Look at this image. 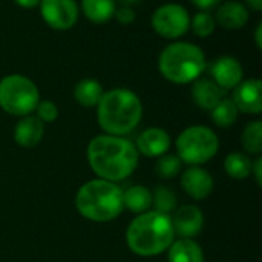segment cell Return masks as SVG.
<instances>
[{
    "instance_id": "obj_9",
    "label": "cell",
    "mask_w": 262,
    "mask_h": 262,
    "mask_svg": "<svg viewBox=\"0 0 262 262\" xmlns=\"http://www.w3.org/2000/svg\"><path fill=\"white\" fill-rule=\"evenodd\" d=\"M38 6L45 23L55 31L74 28L80 17V8L75 0H40Z\"/></svg>"
},
{
    "instance_id": "obj_16",
    "label": "cell",
    "mask_w": 262,
    "mask_h": 262,
    "mask_svg": "<svg viewBox=\"0 0 262 262\" xmlns=\"http://www.w3.org/2000/svg\"><path fill=\"white\" fill-rule=\"evenodd\" d=\"M226 91H223L212 78H198L192 84V98L195 104L204 111H212L223 98Z\"/></svg>"
},
{
    "instance_id": "obj_14",
    "label": "cell",
    "mask_w": 262,
    "mask_h": 262,
    "mask_svg": "<svg viewBox=\"0 0 262 262\" xmlns=\"http://www.w3.org/2000/svg\"><path fill=\"white\" fill-rule=\"evenodd\" d=\"M181 186L184 192L193 200H204L213 190V180L207 170L193 166L183 173Z\"/></svg>"
},
{
    "instance_id": "obj_7",
    "label": "cell",
    "mask_w": 262,
    "mask_h": 262,
    "mask_svg": "<svg viewBox=\"0 0 262 262\" xmlns=\"http://www.w3.org/2000/svg\"><path fill=\"white\" fill-rule=\"evenodd\" d=\"M220 149L216 134L207 126H190L177 140V152L181 163L203 164L213 158Z\"/></svg>"
},
{
    "instance_id": "obj_35",
    "label": "cell",
    "mask_w": 262,
    "mask_h": 262,
    "mask_svg": "<svg viewBox=\"0 0 262 262\" xmlns=\"http://www.w3.org/2000/svg\"><path fill=\"white\" fill-rule=\"evenodd\" d=\"M140 0H115V3H118L120 6H132L135 3H138Z\"/></svg>"
},
{
    "instance_id": "obj_2",
    "label": "cell",
    "mask_w": 262,
    "mask_h": 262,
    "mask_svg": "<svg viewBox=\"0 0 262 262\" xmlns=\"http://www.w3.org/2000/svg\"><path fill=\"white\" fill-rule=\"evenodd\" d=\"M97 107V120L107 135L123 137L132 132L141 121L143 103L140 97L126 88L103 92Z\"/></svg>"
},
{
    "instance_id": "obj_21",
    "label": "cell",
    "mask_w": 262,
    "mask_h": 262,
    "mask_svg": "<svg viewBox=\"0 0 262 262\" xmlns=\"http://www.w3.org/2000/svg\"><path fill=\"white\" fill-rule=\"evenodd\" d=\"M123 204L134 213H144L152 206V193L144 186H134L123 192Z\"/></svg>"
},
{
    "instance_id": "obj_17",
    "label": "cell",
    "mask_w": 262,
    "mask_h": 262,
    "mask_svg": "<svg viewBox=\"0 0 262 262\" xmlns=\"http://www.w3.org/2000/svg\"><path fill=\"white\" fill-rule=\"evenodd\" d=\"M45 135V123L35 115L21 117V120L14 127V140L21 147L37 146Z\"/></svg>"
},
{
    "instance_id": "obj_3",
    "label": "cell",
    "mask_w": 262,
    "mask_h": 262,
    "mask_svg": "<svg viewBox=\"0 0 262 262\" xmlns=\"http://www.w3.org/2000/svg\"><path fill=\"white\" fill-rule=\"evenodd\" d=\"M173 227L169 215L154 212L140 213L127 227L126 243L140 256H157L173 243Z\"/></svg>"
},
{
    "instance_id": "obj_20",
    "label": "cell",
    "mask_w": 262,
    "mask_h": 262,
    "mask_svg": "<svg viewBox=\"0 0 262 262\" xmlns=\"http://www.w3.org/2000/svg\"><path fill=\"white\" fill-rule=\"evenodd\" d=\"M169 250V262H204L203 249L192 239L173 241Z\"/></svg>"
},
{
    "instance_id": "obj_5",
    "label": "cell",
    "mask_w": 262,
    "mask_h": 262,
    "mask_svg": "<svg viewBox=\"0 0 262 262\" xmlns=\"http://www.w3.org/2000/svg\"><path fill=\"white\" fill-rule=\"evenodd\" d=\"M77 210L95 223L115 220L124 209L123 190L111 181L92 180L83 184L75 196Z\"/></svg>"
},
{
    "instance_id": "obj_8",
    "label": "cell",
    "mask_w": 262,
    "mask_h": 262,
    "mask_svg": "<svg viewBox=\"0 0 262 262\" xmlns=\"http://www.w3.org/2000/svg\"><path fill=\"white\" fill-rule=\"evenodd\" d=\"M150 25L160 37L175 41L189 32L190 14L180 3H164L154 11Z\"/></svg>"
},
{
    "instance_id": "obj_24",
    "label": "cell",
    "mask_w": 262,
    "mask_h": 262,
    "mask_svg": "<svg viewBox=\"0 0 262 262\" xmlns=\"http://www.w3.org/2000/svg\"><path fill=\"white\" fill-rule=\"evenodd\" d=\"M243 146L246 149V152L252 154V155H259L262 152V123L259 120L250 121L244 130H243V137H241Z\"/></svg>"
},
{
    "instance_id": "obj_30",
    "label": "cell",
    "mask_w": 262,
    "mask_h": 262,
    "mask_svg": "<svg viewBox=\"0 0 262 262\" xmlns=\"http://www.w3.org/2000/svg\"><path fill=\"white\" fill-rule=\"evenodd\" d=\"M192 5L195 8H198L200 11H212L215 8H218V5L223 2V0H190Z\"/></svg>"
},
{
    "instance_id": "obj_29",
    "label": "cell",
    "mask_w": 262,
    "mask_h": 262,
    "mask_svg": "<svg viewBox=\"0 0 262 262\" xmlns=\"http://www.w3.org/2000/svg\"><path fill=\"white\" fill-rule=\"evenodd\" d=\"M115 20L120 23V25H132L135 21V11L132 6H118L115 9V14H114Z\"/></svg>"
},
{
    "instance_id": "obj_6",
    "label": "cell",
    "mask_w": 262,
    "mask_h": 262,
    "mask_svg": "<svg viewBox=\"0 0 262 262\" xmlns=\"http://www.w3.org/2000/svg\"><path fill=\"white\" fill-rule=\"evenodd\" d=\"M40 101L37 84L21 75L9 74L0 80V107L14 117H26L35 111Z\"/></svg>"
},
{
    "instance_id": "obj_10",
    "label": "cell",
    "mask_w": 262,
    "mask_h": 262,
    "mask_svg": "<svg viewBox=\"0 0 262 262\" xmlns=\"http://www.w3.org/2000/svg\"><path fill=\"white\" fill-rule=\"evenodd\" d=\"M232 101L238 112L258 115L262 112V81L259 78L243 80L236 88L232 89Z\"/></svg>"
},
{
    "instance_id": "obj_4",
    "label": "cell",
    "mask_w": 262,
    "mask_h": 262,
    "mask_svg": "<svg viewBox=\"0 0 262 262\" xmlns=\"http://www.w3.org/2000/svg\"><path fill=\"white\" fill-rule=\"evenodd\" d=\"M207 60L204 51L190 41L175 40L167 45L158 57L160 74L173 84H189L206 71Z\"/></svg>"
},
{
    "instance_id": "obj_32",
    "label": "cell",
    "mask_w": 262,
    "mask_h": 262,
    "mask_svg": "<svg viewBox=\"0 0 262 262\" xmlns=\"http://www.w3.org/2000/svg\"><path fill=\"white\" fill-rule=\"evenodd\" d=\"M255 43H256L258 49H262V21L258 23V26L255 29Z\"/></svg>"
},
{
    "instance_id": "obj_28",
    "label": "cell",
    "mask_w": 262,
    "mask_h": 262,
    "mask_svg": "<svg viewBox=\"0 0 262 262\" xmlns=\"http://www.w3.org/2000/svg\"><path fill=\"white\" fill-rule=\"evenodd\" d=\"M35 112H37L35 117L43 123H54L58 118V107L51 100H40L35 107Z\"/></svg>"
},
{
    "instance_id": "obj_25",
    "label": "cell",
    "mask_w": 262,
    "mask_h": 262,
    "mask_svg": "<svg viewBox=\"0 0 262 262\" xmlns=\"http://www.w3.org/2000/svg\"><path fill=\"white\" fill-rule=\"evenodd\" d=\"M216 28V21L213 14L207 11H198L193 17H190V31L200 37V38H207L213 34Z\"/></svg>"
},
{
    "instance_id": "obj_19",
    "label": "cell",
    "mask_w": 262,
    "mask_h": 262,
    "mask_svg": "<svg viewBox=\"0 0 262 262\" xmlns=\"http://www.w3.org/2000/svg\"><path fill=\"white\" fill-rule=\"evenodd\" d=\"M103 92L101 83L95 78H83L74 86V98L83 107H95Z\"/></svg>"
},
{
    "instance_id": "obj_33",
    "label": "cell",
    "mask_w": 262,
    "mask_h": 262,
    "mask_svg": "<svg viewBox=\"0 0 262 262\" xmlns=\"http://www.w3.org/2000/svg\"><path fill=\"white\" fill-rule=\"evenodd\" d=\"M244 2H246L247 8H250V9H253L256 12L262 11V0H244Z\"/></svg>"
},
{
    "instance_id": "obj_1",
    "label": "cell",
    "mask_w": 262,
    "mask_h": 262,
    "mask_svg": "<svg viewBox=\"0 0 262 262\" xmlns=\"http://www.w3.org/2000/svg\"><path fill=\"white\" fill-rule=\"evenodd\" d=\"M88 161L101 180L115 183L127 178L135 170L138 150L132 141L123 137L98 135L88 146Z\"/></svg>"
},
{
    "instance_id": "obj_34",
    "label": "cell",
    "mask_w": 262,
    "mask_h": 262,
    "mask_svg": "<svg viewBox=\"0 0 262 262\" xmlns=\"http://www.w3.org/2000/svg\"><path fill=\"white\" fill-rule=\"evenodd\" d=\"M253 166H255V178H256V181H258V184H261V166H262V158H258L255 163H253Z\"/></svg>"
},
{
    "instance_id": "obj_26",
    "label": "cell",
    "mask_w": 262,
    "mask_h": 262,
    "mask_svg": "<svg viewBox=\"0 0 262 262\" xmlns=\"http://www.w3.org/2000/svg\"><path fill=\"white\" fill-rule=\"evenodd\" d=\"M152 203H154L157 212L169 215V213L175 212V209H177V195L169 187L158 186L155 189Z\"/></svg>"
},
{
    "instance_id": "obj_11",
    "label": "cell",
    "mask_w": 262,
    "mask_h": 262,
    "mask_svg": "<svg viewBox=\"0 0 262 262\" xmlns=\"http://www.w3.org/2000/svg\"><path fill=\"white\" fill-rule=\"evenodd\" d=\"M210 75L223 91H232L243 81L244 69L238 58L221 55L210 64Z\"/></svg>"
},
{
    "instance_id": "obj_13",
    "label": "cell",
    "mask_w": 262,
    "mask_h": 262,
    "mask_svg": "<svg viewBox=\"0 0 262 262\" xmlns=\"http://www.w3.org/2000/svg\"><path fill=\"white\" fill-rule=\"evenodd\" d=\"M215 21L224 29H241L249 23V8L238 0L221 2L215 12Z\"/></svg>"
},
{
    "instance_id": "obj_18",
    "label": "cell",
    "mask_w": 262,
    "mask_h": 262,
    "mask_svg": "<svg viewBox=\"0 0 262 262\" xmlns=\"http://www.w3.org/2000/svg\"><path fill=\"white\" fill-rule=\"evenodd\" d=\"M117 9L115 0H81L80 2V11L84 14V17L95 23V25H104L109 20L114 18Z\"/></svg>"
},
{
    "instance_id": "obj_23",
    "label": "cell",
    "mask_w": 262,
    "mask_h": 262,
    "mask_svg": "<svg viewBox=\"0 0 262 262\" xmlns=\"http://www.w3.org/2000/svg\"><path fill=\"white\" fill-rule=\"evenodd\" d=\"M210 118L218 127H230L236 118H238V109L232 98L224 97L212 111H210Z\"/></svg>"
},
{
    "instance_id": "obj_22",
    "label": "cell",
    "mask_w": 262,
    "mask_h": 262,
    "mask_svg": "<svg viewBox=\"0 0 262 262\" xmlns=\"http://www.w3.org/2000/svg\"><path fill=\"white\" fill-rule=\"evenodd\" d=\"M252 167H253V163L250 161V158L241 152L229 154L224 161V169L229 173V177H232L233 180L247 178L252 173Z\"/></svg>"
},
{
    "instance_id": "obj_12",
    "label": "cell",
    "mask_w": 262,
    "mask_h": 262,
    "mask_svg": "<svg viewBox=\"0 0 262 262\" xmlns=\"http://www.w3.org/2000/svg\"><path fill=\"white\" fill-rule=\"evenodd\" d=\"M203 226H204V215L196 206L192 204L178 207L172 220L173 232L186 239L196 236L203 230Z\"/></svg>"
},
{
    "instance_id": "obj_31",
    "label": "cell",
    "mask_w": 262,
    "mask_h": 262,
    "mask_svg": "<svg viewBox=\"0 0 262 262\" xmlns=\"http://www.w3.org/2000/svg\"><path fill=\"white\" fill-rule=\"evenodd\" d=\"M14 3H15V5H18L20 8H26V9H29V8H35V6H38V5H40V0H14Z\"/></svg>"
},
{
    "instance_id": "obj_15",
    "label": "cell",
    "mask_w": 262,
    "mask_h": 262,
    "mask_svg": "<svg viewBox=\"0 0 262 262\" xmlns=\"http://www.w3.org/2000/svg\"><path fill=\"white\" fill-rule=\"evenodd\" d=\"M135 147L144 157H163L170 147V137L161 127H149L140 134Z\"/></svg>"
},
{
    "instance_id": "obj_27",
    "label": "cell",
    "mask_w": 262,
    "mask_h": 262,
    "mask_svg": "<svg viewBox=\"0 0 262 262\" xmlns=\"http://www.w3.org/2000/svg\"><path fill=\"white\" fill-rule=\"evenodd\" d=\"M181 160L177 155H163L155 166V172L160 178L170 180L181 172Z\"/></svg>"
}]
</instances>
